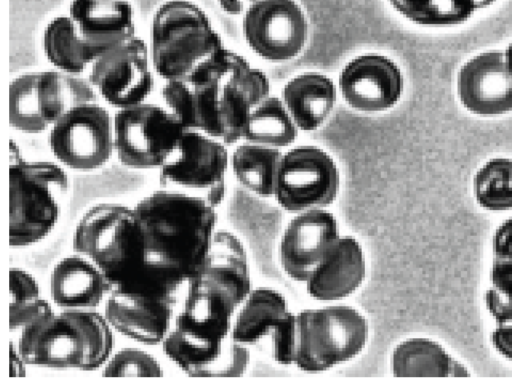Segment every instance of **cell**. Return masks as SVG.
<instances>
[{
	"label": "cell",
	"mask_w": 512,
	"mask_h": 389,
	"mask_svg": "<svg viewBox=\"0 0 512 389\" xmlns=\"http://www.w3.org/2000/svg\"><path fill=\"white\" fill-rule=\"evenodd\" d=\"M178 298H154L112 290L104 317L117 332L149 345L162 343L173 324Z\"/></svg>",
	"instance_id": "ac0fdd59"
},
{
	"label": "cell",
	"mask_w": 512,
	"mask_h": 389,
	"mask_svg": "<svg viewBox=\"0 0 512 389\" xmlns=\"http://www.w3.org/2000/svg\"><path fill=\"white\" fill-rule=\"evenodd\" d=\"M282 156L278 148L247 142L235 148L230 163L234 176L245 188L270 198L275 195Z\"/></svg>",
	"instance_id": "d4e9b609"
},
{
	"label": "cell",
	"mask_w": 512,
	"mask_h": 389,
	"mask_svg": "<svg viewBox=\"0 0 512 389\" xmlns=\"http://www.w3.org/2000/svg\"><path fill=\"white\" fill-rule=\"evenodd\" d=\"M252 290L247 254L231 232L216 230L201 273L163 340L165 355L185 373L205 377L231 339L233 316Z\"/></svg>",
	"instance_id": "7a4b0ae2"
},
{
	"label": "cell",
	"mask_w": 512,
	"mask_h": 389,
	"mask_svg": "<svg viewBox=\"0 0 512 389\" xmlns=\"http://www.w3.org/2000/svg\"><path fill=\"white\" fill-rule=\"evenodd\" d=\"M269 80L233 52L221 74L218 93L220 140L226 145L244 139L252 111L269 96Z\"/></svg>",
	"instance_id": "5bb4252c"
},
{
	"label": "cell",
	"mask_w": 512,
	"mask_h": 389,
	"mask_svg": "<svg viewBox=\"0 0 512 389\" xmlns=\"http://www.w3.org/2000/svg\"><path fill=\"white\" fill-rule=\"evenodd\" d=\"M9 290V311L33 305L42 299L36 279L19 267H11L9 270Z\"/></svg>",
	"instance_id": "1f68e13d"
},
{
	"label": "cell",
	"mask_w": 512,
	"mask_h": 389,
	"mask_svg": "<svg viewBox=\"0 0 512 389\" xmlns=\"http://www.w3.org/2000/svg\"><path fill=\"white\" fill-rule=\"evenodd\" d=\"M68 15L95 58L137 35L135 11L128 0H71Z\"/></svg>",
	"instance_id": "d6986e66"
},
{
	"label": "cell",
	"mask_w": 512,
	"mask_h": 389,
	"mask_svg": "<svg viewBox=\"0 0 512 389\" xmlns=\"http://www.w3.org/2000/svg\"><path fill=\"white\" fill-rule=\"evenodd\" d=\"M155 74L148 44L136 35L98 55L87 77L100 98L120 109L146 101Z\"/></svg>",
	"instance_id": "8fae6325"
},
{
	"label": "cell",
	"mask_w": 512,
	"mask_h": 389,
	"mask_svg": "<svg viewBox=\"0 0 512 389\" xmlns=\"http://www.w3.org/2000/svg\"><path fill=\"white\" fill-rule=\"evenodd\" d=\"M113 127L119 162L142 170L159 169L185 130L164 105L146 101L117 109Z\"/></svg>",
	"instance_id": "52a82bcc"
},
{
	"label": "cell",
	"mask_w": 512,
	"mask_h": 389,
	"mask_svg": "<svg viewBox=\"0 0 512 389\" xmlns=\"http://www.w3.org/2000/svg\"><path fill=\"white\" fill-rule=\"evenodd\" d=\"M49 288L53 303L62 309H93L107 298L112 284L91 259L75 253L55 264Z\"/></svg>",
	"instance_id": "44dd1931"
},
{
	"label": "cell",
	"mask_w": 512,
	"mask_h": 389,
	"mask_svg": "<svg viewBox=\"0 0 512 389\" xmlns=\"http://www.w3.org/2000/svg\"><path fill=\"white\" fill-rule=\"evenodd\" d=\"M243 35L249 47L268 61L296 57L308 37L306 15L295 0H260L243 14Z\"/></svg>",
	"instance_id": "4fadbf2b"
},
{
	"label": "cell",
	"mask_w": 512,
	"mask_h": 389,
	"mask_svg": "<svg viewBox=\"0 0 512 389\" xmlns=\"http://www.w3.org/2000/svg\"><path fill=\"white\" fill-rule=\"evenodd\" d=\"M48 132L53 156L72 170L98 169L115 154L113 115L99 101L71 108Z\"/></svg>",
	"instance_id": "9c48e42d"
},
{
	"label": "cell",
	"mask_w": 512,
	"mask_h": 389,
	"mask_svg": "<svg viewBox=\"0 0 512 389\" xmlns=\"http://www.w3.org/2000/svg\"><path fill=\"white\" fill-rule=\"evenodd\" d=\"M16 346L27 365L91 371L110 358L114 336L91 309L53 310L22 329Z\"/></svg>",
	"instance_id": "3957f363"
},
{
	"label": "cell",
	"mask_w": 512,
	"mask_h": 389,
	"mask_svg": "<svg viewBox=\"0 0 512 389\" xmlns=\"http://www.w3.org/2000/svg\"><path fill=\"white\" fill-rule=\"evenodd\" d=\"M333 81L321 73H303L292 78L282 90V101L296 126L303 131L317 129L336 102Z\"/></svg>",
	"instance_id": "7402d4cb"
},
{
	"label": "cell",
	"mask_w": 512,
	"mask_h": 389,
	"mask_svg": "<svg viewBox=\"0 0 512 389\" xmlns=\"http://www.w3.org/2000/svg\"><path fill=\"white\" fill-rule=\"evenodd\" d=\"M340 236L336 218L325 208L297 213L280 242L283 271L292 280L305 283Z\"/></svg>",
	"instance_id": "2e32d148"
},
{
	"label": "cell",
	"mask_w": 512,
	"mask_h": 389,
	"mask_svg": "<svg viewBox=\"0 0 512 389\" xmlns=\"http://www.w3.org/2000/svg\"><path fill=\"white\" fill-rule=\"evenodd\" d=\"M396 377H467L468 368L440 343L426 337H411L399 343L391 356Z\"/></svg>",
	"instance_id": "603a6c76"
},
{
	"label": "cell",
	"mask_w": 512,
	"mask_h": 389,
	"mask_svg": "<svg viewBox=\"0 0 512 389\" xmlns=\"http://www.w3.org/2000/svg\"><path fill=\"white\" fill-rule=\"evenodd\" d=\"M493 258H512V217L496 229L492 240Z\"/></svg>",
	"instance_id": "d6a6232c"
},
{
	"label": "cell",
	"mask_w": 512,
	"mask_h": 389,
	"mask_svg": "<svg viewBox=\"0 0 512 389\" xmlns=\"http://www.w3.org/2000/svg\"><path fill=\"white\" fill-rule=\"evenodd\" d=\"M404 80L399 67L388 57L366 54L352 59L341 71L339 88L352 108L381 112L400 99Z\"/></svg>",
	"instance_id": "e0dca14e"
},
{
	"label": "cell",
	"mask_w": 512,
	"mask_h": 389,
	"mask_svg": "<svg viewBox=\"0 0 512 389\" xmlns=\"http://www.w3.org/2000/svg\"><path fill=\"white\" fill-rule=\"evenodd\" d=\"M42 46L54 69L70 74L88 71L95 59L78 36L68 14L57 16L46 25Z\"/></svg>",
	"instance_id": "484cf974"
},
{
	"label": "cell",
	"mask_w": 512,
	"mask_h": 389,
	"mask_svg": "<svg viewBox=\"0 0 512 389\" xmlns=\"http://www.w3.org/2000/svg\"><path fill=\"white\" fill-rule=\"evenodd\" d=\"M10 377H23L26 375V362L20 355L17 346L10 342L9 346Z\"/></svg>",
	"instance_id": "e575fe53"
},
{
	"label": "cell",
	"mask_w": 512,
	"mask_h": 389,
	"mask_svg": "<svg viewBox=\"0 0 512 389\" xmlns=\"http://www.w3.org/2000/svg\"><path fill=\"white\" fill-rule=\"evenodd\" d=\"M408 21L425 27H452L467 22L479 10L478 0H387Z\"/></svg>",
	"instance_id": "83f0119b"
},
{
	"label": "cell",
	"mask_w": 512,
	"mask_h": 389,
	"mask_svg": "<svg viewBox=\"0 0 512 389\" xmlns=\"http://www.w3.org/2000/svg\"><path fill=\"white\" fill-rule=\"evenodd\" d=\"M491 342L498 353L512 361V323L498 324L491 334Z\"/></svg>",
	"instance_id": "836d02e7"
},
{
	"label": "cell",
	"mask_w": 512,
	"mask_h": 389,
	"mask_svg": "<svg viewBox=\"0 0 512 389\" xmlns=\"http://www.w3.org/2000/svg\"><path fill=\"white\" fill-rule=\"evenodd\" d=\"M504 52L505 63L509 73L512 76V42L506 47Z\"/></svg>",
	"instance_id": "8d00e7d4"
},
{
	"label": "cell",
	"mask_w": 512,
	"mask_h": 389,
	"mask_svg": "<svg viewBox=\"0 0 512 389\" xmlns=\"http://www.w3.org/2000/svg\"><path fill=\"white\" fill-rule=\"evenodd\" d=\"M102 375L106 377H161L163 369L148 352L127 347L110 356L104 364Z\"/></svg>",
	"instance_id": "4dcf8cb0"
},
{
	"label": "cell",
	"mask_w": 512,
	"mask_h": 389,
	"mask_svg": "<svg viewBox=\"0 0 512 389\" xmlns=\"http://www.w3.org/2000/svg\"><path fill=\"white\" fill-rule=\"evenodd\" d=\"M149 51L156 75L183 79L224 47L209 17L188 0H167L155 11Z\"/></svg>",
	"instance_id": "5b68a950"
},
{
	"label": "cell",
	"mask_w": 512,
	"mask_h": 389,
	"mask_svg": "<svg viewBox=\"0 0 512 389\" xmlns=\"http://www.w3.org/2000/svg\"><path fill=\"white\" fill-rule=\"evenodd\" d=\"M340 175L334 160L315 146L295 147L283 154L275 199L286 211L326 208L336 199Z\"/></svg>",
	"instance_id": "30bf717a"
},
{
	"label": "cell",
	"mask_w": 512,
	"mask_h": 389,
	"mask_svg": "<svg viewBox=\"0 0 512 389\" xmlns=\"http://www.w3.org/2000/svg\"><path fill=\"white\" fill-rule=\"evenodd\" d=\"M297 129L282 99L268 96L252 111L244 139L279 149L295 141Z\"/></svg>",
	"instance_id": "4316f807"
},
{
	"label": "cell",
	"mask_w": 512,
	"mask_h": 389,
	"mask_svg": "<svg viewBox=\"0 0 512 389\" xmlns=\"http://www.w3.org/2000/svg\"><path fill=\"white\" fill-rule=\"evenodd\" d=\"M456 92L461 105L478 116L511 112L512 76L504 52L484 51L466 61L457 74Z\"/></svg>",
	"instance_id": "9a60e30c"
},
{
	"label": "cell",
	"mask_w": 512,
	"mask_h": 389,
	"mask_svg": "<svg viewBox=\"0 0 512 389\" xmlns=\"http://www.w3.org/2000/svg\"><path fill=\"white\" fill-rule=\"evenodd\" d=\"M220 8L229 15H241L260 0H217Z\"/></svg>",
	"instance_id": "d590c367"
},
{
	"label": "cell",
	"mask_w": 512,
	"mask_h": 389,
	"mask_svg": "<svg viewBox=\"0 0 512 389\" xmlns=\"http://www.w3.org/2000/svg\"><path fill=\"white\" fill-rule=\"evenodd\" d=\"M365 273L359 242L352 236H340L305 282L307 292L318 301H338L361 286Z\"/></svg>",
	"instance_id": "ffe728a7"
},
{
	"label": "cell",
	"mask_w": 512,
	"mask_h": 389,
	"mask_svg": "<svg viewBox=\"0 0 512 389\" xmlns=\"http://www.w3.org/2000/svg\"><path fill=\"white\" fill-rule=\"evenodd\" d=\"M369 327L365 317L348 305H328L296 314L293 365L320 373L356 357L365 347Z\"/></svg>",
	"instance_id": "8992f818"
},
{
	"label": "cell",
	"mask_w": 512,
	"mask_h": 389,
	"mask_svg": "<svg viewBox=\"0 0 512 389\" xmlns=\"http://www.w3.org/2000/svg\"><path fill=\"white\" fill-rule=\"evenodd\" d=\"M472 193L483 209L502 212L512 209V159L494 157L474 174Z\"/></svg>",
	"instance_id": "f546056e"
},
{
	"label": "cell",
	"mask_w": 512,
	"mask_h": 389,
	"mask_svg": "<svg viewBox=\"0 0 512 389\" xmlns=\"http://www.w3.org/2000/svg\"><path fill=\"white\" fill-rule=\"evenodd\" d=\"M9 124L24 134H40L49 130L38 96V71L23 73L9 85Z\"/></svg>",
	"instance_id": "f1b7e54d"
},
{
	"label": "cell",
	"mask_w": 512,
	"mask_h": 389,
	"mask_svg": "<svg viewBox=\"0 0 512 389\" xmlns=\"http://www.w3.org/2000/svg\"><path fill=\"white\" fill-rule=\"evenodd\" d=\"M229 166L226 144L198 130L185 129L159 170L163 188L203 197L213 207L224 198Z\"/></svg>",
	"instance_id": "ba28073f"
},
{
	"label": "cell",
	"mask_w": 512,
	"mask_h": 389,
	"mask_svg": "<svg viewBox=\"0 0 512 389\" xmlns=\"http://www.w3.org/2000/svg\"><path fill=\"white\" fill-rule=\"evenodd\" d=\"M132 215L138 294L178 298L207 262L216 231V208L199 195L163 188L139 200Z\"/></svg>",
	"instance_id": "6da1fadb"
},
{
	"label": "cell",
	"mask_w": 512,
	"mask_h": 389,
	"mask_svg": "<svg viewBox=\"0 0 512 389\" xmlns=\"http://www.w3.org/2000/svg\"><path fill=\"white\" fill-rule=\"evenodd\" d=\"M38 96L49 129L71 108L99 101L88 77L56 69L38 71Z\"/></svg>",
	"instance_id": "cb8c5ba5"
},
{
	"label": "cell",
	"mask_w": 512,
	"mask_h": 389,
	"mask_svg": "<svg viewBox=\"0 0 512 389\" xmlns=\"http://www.w3.org/2000/svg\"><path fill=\"white\" fill-rule=\"evenodd\" d=\"M231 338L243 345H262L280 365H292L296 338V314L284 296L272 288L252 289L240 306Z\"/></svg>",
	"instance_id": "7c38bea8"
},
{
	"label": "cell",
	"mask_w": 512,
	"mask_h": 389,
	"mask_svg": "<svg viewBox=\"0 0 512 389\" xmlns=\"http://www.w3.org/2000/svg\"><path fill=\"white\" fill-rule=\"evenodd\" d=\"M10 146L9 244L27 247L44 239L55 227L70 186L60 163L28 161Z\"/></svg>",
	"instance_id": "277c9868"
}]
</instances>
